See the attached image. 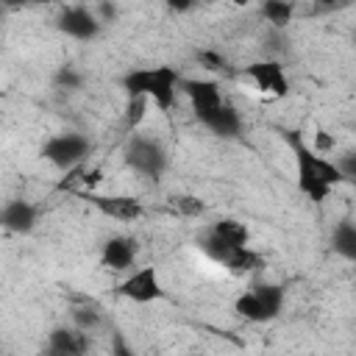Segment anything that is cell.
<instances>
[{"mask_svg":"<svg viewBox=\"0 0 356 356\" xmlns=\"http://www.w3.org/2000/svg\"><path fill=\"white\" fill-rule=\"evenodd\" d=\"M284 303H286V292L281 284L256 281L242 295H236L234 312L248 323H273L284 312Z\"/></svg>","mask_w":356,"mask_h":356,"instance_id":"5","label":"cell"},{"mask_svg":"<svg viewBox=\"0 0 356 356\" xmlns=\"http://www.w3.org/2000/svg\"><path fill=\"white\" fill-rule=\"evenodd\" d=\"M195 61H197L206 72H214V75H234L231 61H228L220 50H197V53H195Z\"/></svg>","mask_w":356,"mask_h":356,"instance_id":"20","label":"cell"},{"mask_svg":"<svg viewBox=\"0 0 356 356\" xmlns=\"http://www.w3.org/2000/svg\"><path fill=\"white\" fill-rule=\"evenodd\" d=\"M114 353H117V356H134V353H131V350L125 348V339H122L120 334L114 337Z\"/></svg>","mask_w":356,"mask_h":356,"instance_id":"25","label":"cell"},{"mask_svg":"<svg viewBox=\"0 0 356 356\" xmlns=\"http://www.w3.org/2000/svg\"><path fill=\"white\" fill-rule=\"evenodd\" d=\"M181 95L189 100L195 120L220 139H236L242 131V117L236 106L225 97L220 81L214 78H184Z\"/></svg>","mask_w":356,"mask_h":356,"instance_id":"1","label":"cell"},{"mask_svg":"<svg viewBox=\"0 0 356 356\" xmlns=\"http://www.w3.org/2000/svg\"><path fill=\"white\" fill-rule=\"evenodd\" d=\"M0 222H3V228H6L8 234L25 236V234H31V231L36 228V222H39V209H36L31 200H25V197L8 200V203L3 206Z\"/></svg>","mask_w":356,"mask_h":356,"instance_id":"13","label":"cell"},{"mask_svg":"<svg viewBox=\"0 0 356 356\" xmlns=\"http://www.w3.org/2000/svg\"><path fill=\"white\" fill-rule=\"evenodd\" d=\"M259 11H261V17L275 31L289 28V22H295V17H298V6L295 3H286V0H267V3L259 6Z\"/></svg>","mask_w":356,"mask_h":356,"instance_id":"18","label":"cell"},{"mask_svg":"<svg viewBox=\"0 0 356 356\" xmlns=\"http://www.w3.org/2000/svg\"><path fill=\"white\" fill-rule=\"evenodd\" d=\"M56 83H61V86H70V89H75L78 83H81V75L72 70V67H61V72L56 75Z\"/></svg>","mask_w":356,"mask_h":356,"instance_id":"24","label":"cell"},{"mask_svg":"<svg viewBox=\"0 0 356 356\" xmlns=\"http://www.w3.org/2000/svg\"><path fill=\"white\" fill-rule=\"evenodd\" d=\"M86 206H92L95 211H100L108 220L117 222H136L145 217V203L134 195H100L95 189H81L75 192Z\"/></svg>","mask_w":356,"mask_h":356,"instance_id":"10","label":"cell"},{"mask_svg":"<svg viewBox=\"0 0 356 356\" xmlns=\"http://www.w3.org/2000/svg\"><path fill=\"white\" fill-rule=\"evenodd\" d=\"M42 356H67V353H58V350H50V348H42Z\"/></svg>","mask_w":356,"mask_h":356,"instance_id":"26","label":"cell"},{"mask_svg":"<svg viewBox=\"0 0 356 356\" xmlns=\"http://www.w3.org/2000/svg\"><path fill=\"white\" fill-rule=\"evenodd\" d=\"M92 153V142L89 136L78 134V131H61V134H53L50 139H44L42 145V159L47 164H53L56 170L61 172H72L78 170Z\"/></svg>","mask_w":356,"mask_h":356,"instance_id":"7","label":"cell"},{"mask_svg":"<svg viewBox=\"0 0 356 356\" xmlns=\"http://www.w3.org/2000/svg\"><path fill=\"white\" fill-rule=\"evenodd\" d=\"M120 86L125 89V97H145L159 111H172L184 86V75L172 64H156V67H134L120 78Z\"/></svg>","mask_w":356,"mask_h":356,"instance_id":"3","label":"cell"},{"mask_svg":"<svg viewBox=\"0 0 356 356\" xmlns=\"http://www.w3.org/2000/svg\"><path fill=\"white\" fill-rule=\"evenodd\" d=\"M245 245H250V231H248L245 222H239V220H234V217L214 220V222L203 231V236L197 239V248H200L211 261H217L220 267H222V261H225L234 250H239V248H245Z\"/></svg>","mask_w":356,"mask_h":356,"instance_id":"6","label":"cell"},{"mask_svg":"<svg viewBox=\"0 0 356 356\" xmlns=\"http://www.w3.org/2000/svg\"><path fill=\"white\" fill-rule=\"evenodd\" d=\"M289 147H292V159H295V184H298V192L306 200H312L314 206L325 203L328 195L339 184H345L337 161L328 159V156H323V153H317L303 139L300 131H292L289 134Z\"/></svg>","mask_w":356,"mask_h":356,"instance_id":"2","label":"cell"},{"mask_svg":"<svg viewBox=\"0 0 356 356\" xmlns=\"http://www.w3.org/2000/svg\"><path fill=\"white\" fill-rule=\"evenodd\" d=\"M122 159H125L128 170H134L145 181H159L167 172V167H170V153H167L164 142L159 136L142 134V131L128 136Z\"/></svg>","mask_w":356,"mask_h":356,"instance_id":"4","label":"cell"},{"mask_svg":"<svg viewBox=\"0 0 356 356\" xmlns=\"http://www.w3.org/2000/svg\"><path fill=\"white\" fill-rule=\"evenodd\" d=\"M139 242L128 234H114L100 245V264L111 273H131L136 267Z\"/></svg>","mask_w":356,"mask_h":356,"instance_id":"12","label":"cell"},{"mask_svg":"<svg viewBox=\"0 0 356 356\" xmlns=\"http://www.w3.org/2000/svg\"><path fill=\"white\" fill-rule=\"evenodd\" d=\"M56 28L75 42H95L103 31V19L97 17V11L92 6L78 3V6H64L58 11Z\"/></svg>","mask_w":356,"mask_h":356,"instance_id":"11","label":"cell"},{"mask_svg":"<svg viewBox=\"0 0 356 356\" xmlns=\"http://www.w3.org/2000/svg\"><path fill=\"white\" fill-rule=\"evenodd\" d=\"M331 250H334L339 259L356 264V222H353V220L345 217V220H339V222L331 228Z\"/></svg>","mask_w":356,"mask_h":356,"instance_id":"16","label":"cell"},{"mask_svg":"<svg viewBox=\"0 0 356 356\" xmlns=\"http://www.w3.org/2000/svg\"><path fill=\"white\" fill-rule=\"evenodd\" d=\"M44 348L50 350H58V353H67V356H89V334L75 328L72 323L70 325H56L50 328L47 339H44Z\"/></svg>","mask_w":356,"mask_h":356,"instance_id":"14","label":"cell"},{"mask_svg":"<svg viewBox=\"0 0 356 356\" xmlns=\"http://www.w3.org/2000/svg\"><path fill=\"white\" fill-rule=\"evenodd\" d=\"M222 267H225V273L234 275V278H248V275H253V273H259V270L264 267V256H261L259 250H253L250 245H245V248L234 250V253L222 261Z\"/></svg>","mask_w":356,"mask_h":356,"instance_id":"15","label":"cell"},{"mask_svg":"<svg viewBox=\"0 0 356 356\" xmlns=\"http://www.w3.org/2000/svg\"><path fill=\"white\" fill-rule=\"evenodd\" d=\"M70 320H72L75 328L92 334V331H97L100 323H103V309H100L95 300L81 298V300H72V306H70Z\"/></svg>","mask_w":356,"mask_h":356,"instance_id":"17","label":"cell"},{"mask_svg":"<svg viewBox=\"0 0 356 356\" xmlns=\"http://www.w3.org/2000/svg\"><path fill=\"white\" fill-rule=\"evenodd\" d=\"M167 209L172 214H181V217H200V214H206V203L197 195H186V192L167 197Z\"/></svg>","mask_w":356,"mask_h":356,"instance_id":"19","label":"cell"},{"mask_svg":"<svg viewBox=\"0 0 356 356\" xmlns=\"http://www.w3.org/2000/svg\"><path fill=\"white\" fill-rule=\"evenodd\" d=\"M334 145H337V142H334V136H328V134H325V131H320V128L314 131V139H312V147H314L317 153H323V156H325L328 150H334Z\"/></svg>","mask_w":356,"mask_h":356,"instance_id":"23","label":"cell"},{"mask_svg":"<svg viewBox=\"0 0 356 356\" xmlns=\"http://www.w3.org/2000/svg\"><path fill=\"white\" fill-rule=\"evenodd\" d=\"M334 161H337L342 178H345L348 184H356V150H348V153H342V156L334 159Z\"/></svg>","mask_w":356,"mask_h":356,"instance_id":"22","label":"cell"},{"mask_svg":"<svg viewBox=\"0 0 356 356\" xmlns=\"http://www.w3.org/2000/svg\"><path fill=\"white\" fill-rule=\"evenodd\" d=\"M242 78H245L256 92H261L264 97H286L289 89H292V81H289L284 64L275 61V58L250 61L248 67H242Z\"/></svg>","mask_w":356,"mask_h":356,"instance_id":"9","label":"cell"},{"mask_svg":"<svg viewBox=\"0 0 356 356\" xmlns=\"http://www.w3.org/2000/svg\"><path fill=\"white\" fill-rule=\"evenodd\" d=\"M147 100L145 97H128L125 100V128L131 131V134H136L139 131V125H142V120H145V114H147Z\"/></svg>","mask_w":356,"mask_h":356,"instance_id":"21","label":"cell"},{"mask_svg":"<svg viewBox=\"0 0 356 356\" xmlns=\"http://www.w3.org/2000/svg\"><path fill=\"white\" fill-rule=\"evenodd\" d=\"M117 295L136 303V306H147V303H156V300H164V284H161V275L153 264H142V267H134L120 284H117Z\"/></svg>","mask_w":356,"mask_h":356,"instance_id":"8","label":"cell"}]
</instances>
